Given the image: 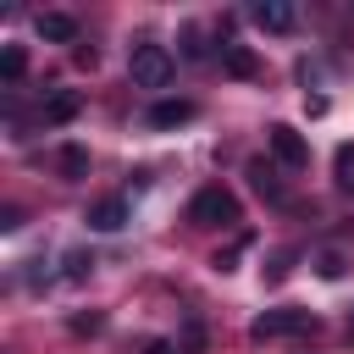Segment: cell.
Here are the masks:
<instances>
[{"instance_id": "1", "label": "cell", "mask_w": 354, "mask_h": 354, "mask_svg": "<svg viewBox=\"0 0 354 354\" xmlns=\"http://www.w3.org/2000/svg\"><path fill=\"white\" fill-rule=\"evenodd\" d=\"M171 72H177V61H171L166 44H133V55H127V77H133L138 88H166Z\"/></svg>"}, {"instance_id": "2", "label": "cell", "mask_w": 354, "mask_h": 354, "mask_svg": "<svg viewBox=\"0 0 354 354\" xmlns=\"http://www.w3.org/2000/svg\"><path fill=\"white\" fill-rule=\"evenodd\" d=\"M188 221H194V227H232V221H238V194L221 188V183L199 188V194L188 199Z\"/></svg>"}, {"instance_id": "3", "label": "cell", "mask_w": 354, "mask_h": 354, "mask_svg": "<svg viewBox=\"0 0 354 354\" xmlns=\"http://www.w3.org/2000/svg\"><path fill=\"white\" fill-rule=\"evenodd\" d=\"M315 326H321L315 310L288 304V310H266V315H254V321H249V337H254V343H266V337H304V332H315Z\"/></svg>"}, {"instance_id": "4", "label": "cell", "mask_w": 354, "mask_h": 354, "mask_svg": "<svg viewBox=\"0 0 354 354\" xmlns=\"http://www.w3.org/2000/svg\"><path fill=\"white\" fill-rule=\"evenodd\" d=\"M266 144H271V155H277L288 171H304V166H310V144H304V133H299V127L271 122V127H266Z\"/></svg>"}, {"instance_id": "5", "label": "cell", "mask_w": 354, "mask_h": 354, "mask_svg": "<svg viewBox=\"0 0 354 354\" xmlns=\"http://www.w3.org/2000/svg\"><path fill=\"white\" fill-rule=\"evenodd\" d=\"M33 33L50 39V44H77V17L72 11H39L33 17Z\"/></svg>"}, {"instance_id": "6", "label": "cell", "mask_w": 354, "mask_h": 354, "mask_svg": "<svg viewBox=\"0 0 354 354\" xmlns=\"http://www.w3.org/2000/svg\"><path fill=\"white\" fill-rule=\"evenodd\" d=\"M249 17H254V28H266V33H293V22H299V11H293L288 0H260Z\"/></svg>"}, {"instance_id": "7", "label": "cell", "mask_w": 354, "mask_h": 354, "mask_svg": "<svg viewBox=\"0 0 354 354\" xmlns=\"http://www.w3.org/2000/svg\"><path fill=\"white\" fill-rule=\"evenodd\" d=\"M194 116H199L194 100H155L144 122H149V127H183V122H194Z\"/></svg>"}, {"instance_id": "8", "label": "cell", "mask_w": 354, "mask_h": 354, "mask_svg": "<svg viewBox=\"0 0 354 354\" xmlns=\"http://www.w3.org/2000/svg\"><path fill=\"white\" fill-rule=\"evenodd\" d=\"M77 111H83V94H77V88H55V94H44V122H50V127L72 122Z\"/></svg>"}, {"instance_id": "9", "label": "cell", "mask_w": 354, "mask_h": 354, "mask_svg": "<svg viewBox=\"0 0 354 354\" xmlns=\"http://www.w3.org/2000/svg\"><path fill=\"white\" fill-rule=\"evenodd\" d=\"M249 183H254V194H266L271 205H288V188H282V177H277L271 160H249Z\"/></svg>"}, {"instance_id": "10", "label": "cell", "mask_w": 354, "mask_h": 354, "mask_svg": "<svg viewBox=\"0 0 354 354\" xmlns=\"http://www.w3.org/2000/svg\"><path fill=\"white\" fill-rule=\"evenodd\" d=\"M88 227H94V232H122V227H127V199H100V205L88 210Z\"/></svg>"}, {"instance_id": "11", "label": "cell", "mask_w": 354, "mask_h": 354, "mask_svg": "<svg viewBox=\"0 0 354 354\" xmlns=\"http://www.w3.org/2000/svg\"><path fill=\"white\" fill-rule=\"evenodd\" d=\"M221 66H227L232 77H254V72H260V61H254L249 44H221Z\"/></svg>"}, {"instance_id": "12", "label": "cell", "mask_w": 354, "mask_h": 354, "mask_svg": "<svg viewBox=\"0 0 354 354\" xmlns=\"http://www.w3.org/2000/svg\"><path fill=\"white\" fill-rule=\"evenodd\" d=\"M55 171H61L66 183H83V177H88V149H83V144H66V149L55 155Z\"/></svg>"}, {"instance_id": "13", "label": "cell", "mask_w": 354, "mask_h": 354, "mask_svg": "<svg viewBox=\"0 0 354 354\" xmlns=\"http://www.w3.org/2000/svg\"><path fill=\"white\" fill-rule=\"evenodd\" d=\"M293 260H299V249H271V260L260 266V277H266V288H277V282H288V271H293Z\"/></svg>"}, {"instance_id": "14", "label": "cell", "mask_w": 354, "mask_h": 354, "mask_svg": "<svg viewBox=\"0 0 354 354\" xmlns=\"http://www.w3.org/2000/svg\"><path fill=\"white\" fill-rule=\"evenodd\" d=\"M332 177H337L343 194H354V144H337V155H332Z\"/></svg>"}, {"instance_id": "15", "label": "cell", "mask_w": 354, "mask_h": 354, "mask_svg": "<svg viewBox=\"0 0 354 354\" xmlns=\"http://www.w3.org/2000/svg\"><path fill=\"white\" fill-rule=\"evenodd\" d=\"M22 72H28V50H22V44H6V50H0V77L17 83Z\"/></svg>"}, {"instance_id": "16", "label": "cell", "mask_w": 354, "mask_h": 354, "mask_svg": "<svg viewBox=\"0 0 354 354\" xmlns=\"http://www.w3.org/2000/svg\"><path fill=\"white\" fill-rule=\"evenodd\" d=\"M88 271H94V254H83V249H72V254H66V282H83Z\"/></svg>"}, {"instance_id": "17", "label": "cell", "mask_w": 354, "mask_h": 354, "mask_svg": "<svg viewBox=\"0 0 354 354\" xmlns=\"http://www.w3.org/2000/svg\"><path fill=\"white\" fill-rule=\"evenodd\" d=\"M315 271H321L326 282H332V277H343V254H337V249H321V254H315Z\"/></svg>"}, {"instance_id": "18", "label": "cell", "mask_w": 354, "mask_h": 354, "mask_svg": "<svg viewBox=\"0 0 354 354\" xmlns=\"http://www.w3.org/2000/svg\"><path fill=\"white\" fill-rule=\"evenodd\" d=\"M183 55H188V61H205V55H210V50L199 44V28H183Z\"/></svg>"}, {"instance_id": "19", "label": "cell", "mask_w": 354, "mask_h": 354, "mask_svg": "<svg viewBox=\"0 0 354 354\" xmlns=\"http://www.w3.org/2000/svg\"><path fill=\"white\" fill-rule=\"evenodd\" d=\"M72 61H77V66H88V72H94V66H100V50H88V44H77V50H72Z\"/></svg>"}, {"instance_id": "20", "label": "cell", "mask_w": 354, "mask_h": 354, "mask_svg": "<svg viewBox=\"0 0 354 354\" xmlns=\"http://www.w3.org/2000/svg\"><path fill=\"white\" fill-rule=\"evenodd\" d=\"M304 111L310 116H326V94H304Z\"/></svg>"}, {"instance_id": "21", "label": "cell", "mask_w": 354, "mask_h": 354, "mask_svg": "<svg viewBox=\"0 0 354 354\" xmlns=\"http://www.w3.org/2000/svg\"><path fill=\"white\" fill-rule=\"evenodd\" d=\"M0 227H6V232H17V227H22V210H17V205H6V216H0Z\"/></svg>"}]
</instances>
